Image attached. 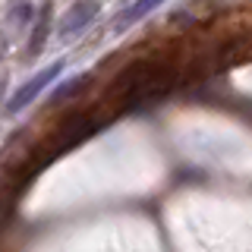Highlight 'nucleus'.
Returning <instances> with one entry per match:
<instances>
[{
    "instance_id": "1",
    "label": "nucleus",
    "mask_w": 252,
    "mask_h": 252,
    "mask_svg": "<svg viewBox=\"0 0 252 252\" xmlns=\"http://www.w3.org/2000/svg\"><path fill=\"white\" fill-rule=\"evenodd\" d=\"M173 73L158 60H136L132 66H126L120 76L114 79L110 89V104L117 110H136L142 104H152L164 92L170 89Z\"/></svg>"
},
{
    "instance_id": "2",
    "label": "nucleus",
    "mask_w": 252,
    "mask_h": 252,
    "mask_svg": "<svg viewBox=\"0 0 252 252\" xmlns=\"http://www.w3.org/2000/svg\"><path fill=\"white\" fill-rule=\"evenodd\" d=\"M60 73H63V60H54L51 66L38 69V73L32 76L26 85H19V89H16V94H13L10 101H6V114H19L22 107H29L32 101H35L38 94H41V92L47 89V85H51V82H57Z\"/></svg>"
},
{
    "instance_id": "3",
    "label": "nucleus",
    "mask_w": 252,
    "mask_h": 252,
    "mask_svg": "<svg viewBox=\"0 0 252 252\" xmlns=\"http://www.w3.org/2000/svg\"><path fill=\"white\" fill-rule=\"evenodd\" d=\"M94 132V117L92 114H73V117H66L57 129H54V136L47 139V152H66V148H73L76 142H82L85 136H92Z\"/></svg>"
},
{
    "instance_id": "4",
    "label": "nucleus",
    "mask_w": 252,
    "mask_h": 252,
    "mask_svg": "<svg viewBox=\"0 0 252 252\" xmlns=\"http://www.w3.org/2000/svg\"><path fill=\"white\" fill-rule=\"evenodd\" d=\"M98 13H101V3H98V0H76V3L60 16V26H57L60 41H69V38L82 35V32L89 29L94 19H98Z\"/></svg>"
},
{
    "instance_id": "5",
    "label": "nucleus",
    "mask_w": 252,
    "mask_h": 252,
    "mask_svg": "<svg viewBox=\"0 0 252 252\" xmlns=\"http://www.w3.org/2000/svg\"><path fill=\"white\" fill-rule=\"evenodd\" d=\"M167 0H132L126 10H120L114 16V22H110V29H114V35H123V32H129L132 26H139L145 16H152L158 6H164Z\"/></svg>"
},
{
    "instance_id": "6",
    "label": "nucleus",
    "mask_w": 252,
    "mask_h": 252,
    "mask_svg": "<svg viewBox=\"0 0 252 252\" xmlns=\"http://www.w3.org/2000/svg\"><path fill=\"white\" fill-rule=\"evenodd\" d=\"M51 16H54V3H41V13H38L35 26H32V38L26 44V57H38V54L44 51L47 38H51Z\"/></svg>"
},
{
    "instance_id": "7",
    "label": "nucleus",
    "mask_w": 252,
    "mask_h": 252,
    "mask_svg": "<svg viewBox=\"0 0 252 252\" xmlns=\"http://www.w3.org/2000/svg\"><path fill=\"white\" fill-rule=\"evenodd\" d=\"M6 19H10L13 26H32V3L16 0V3L10 6V13H6Z\"/></svg>"
},
{
    "instance_id": "8",
    "label": "nucleus",
    "mask_w": 252,
    "mask_h": 252,
    "mask_svg": "<svg viewBox=\"0 0 252 252\" xmlns=\"http://www.w3.org/2000/svg\"><path fill=\"white\" fill-rule=\"evenodd\" d=\"M85 82H89V76H73V79H66V82H63V85H60V89H57V92H54V94H51V104H54V101H60V98H66V94H69V92H76V89H82V85H85Z\"/></svg>"
}]
</instances>
